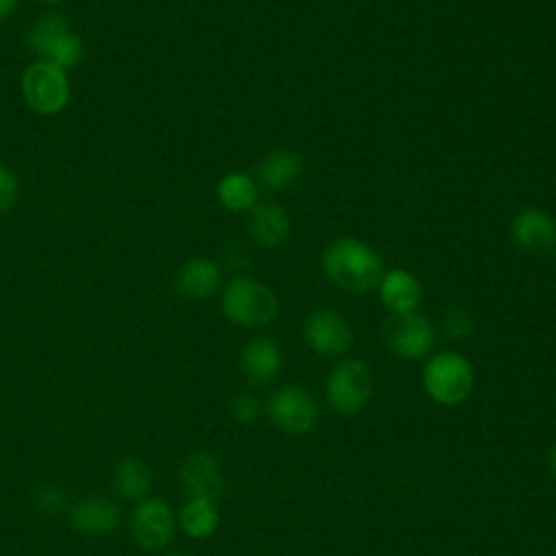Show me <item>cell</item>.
I'll return each instance as SVG.
<instances>
[{"mask_svg": "<svg viewBox=\"0 0 556 556\" xmlns=\"http://www.w3.org/2000/svg\"><path fill=\"white\" fill-rule=\"evenodd\" d=\"M321 269L326 278L341 291L358 295L378 289L384 274L378 252L352 235H341L324 248Z\"/></svg>", "mask_w": 556, "mask_h": 556, "instance_id": "obj_1", "label": "cell"}, {"mask_svg": "<svg viewBox=\"0 0 556 556\" xmlns=\"http://www.w3.org/2000/svg\"><path fill=\"white\" fill-rule=\"evenodd\" d=\"M222 313L241 328H261L276 319V293L252 276L232 278L222 291Z\"/></svg>", "mask_w": 556, "mask_h": 556, "instance_id": "obj_2", "label": "cell"}, {"mask_svg": "<svg viewBox=\"0 0 556 556\" xmlns=\"http://www.w3.org/2000/svg\"><path fill=\"white\" fill-rule=\"evenodd\" d=\"M26 43L39 61H48L65 72L76 67L85 56L83 39L72 33L67 20L54 11L39 15L30 24L26 33Z\"/></svg>", "mask_w": 556, "mask_h": 556, "instance_id": "obj_3", "label": "cell"}, {"mask_svg": "<svg viewBox=\"0 0 556 556\" xmlns=\"http://www.w3.org/2000/svg\"><path fill=\"white\" fill-rule=\"evenodd\" d=\"M424 387L439 404H460L473 389V369L458 352H439L424 367Z\"/></svg>", "mask_w": 556, "mask_h": 556, "instance_id": "obj_4", "label": "cell"}, {"mask_svg": "<svg viewBox=\"0 0 556 556\" xmlns=\"http://www.w3.org/2000/svg\"><path fill=\"white\" fill-rule=\"evenodd\" d=\"M22 96L39 115L61 113L70 102V80L65 70L48 61H33L22 74Z\"/></svg>", "mask_w": 556, "mask_h": 556, "instance_id": "obj_5", "label": "cell"}, {"mask_svg": "<svg viewBox=\"0 0 556 556\" xmlns=\"http://www.w3.org/2000/svg\"><path fill=\"white\" fill-rule=\"evenodd\" d=\"M374 391V378L369 367L361 358L341 361L328 376L326 397L330 406L341 415L358 413Z\"/></svg>", "mask_w": 556, "mask_h": 556, "instance_id": "obj_6", "label": "cell"}, {"mask_svg": "<svg viewBox=\"0 0 556 556\" xmlns=\"http://www.w3.org/2000/svg\"><path fill=\"white\" fill-rule=\"evenodd\" d=\"M176 532V517L163 497H146L137 502L130 515V534L143 549L156 552L169 545Z\"/></svg>", "mask_w": 556, "mask_h": 556, "instance_id": "obj_7", "label": "cell"}, {"mask_svg": "<svg viewBox=\"0 0 556 556\" xmlns=\"http://www.w3.org/2000/svg\"><path fill=\"white\" fill-rule=\"evenodd\" d=\"M389 348L402 358H424L437 343V330L428 317L413 313L391 315L384 326Z\"/></svg>", "mask_w": 556, "mask_h": 556, "instance_id": "obj_8", "label": "cell"}, {"mask_svg": "<svg viewBox=\"0 0 556 556\" xmlns=\"http://www.w3.org/2000/svg\"><path fill=\"white\" fill-rule=\"evenodd\" d=\"M352 339L350 321L337 311L319 308L304 321V341L315 354L341 356L352 348Z\"/></svg>", "mask_w": 556, "mask_h": 556, "instance_id": "obj_9", "label": "cell"}, {"mask_svg": "<svg viewBox=\"0 0 556 556\" xmlns=\"http://www.w3.org/2000/svg\"><path fill=\"white\" fill-rule=\"evenodd\" d=\"M269 419L289 434H304L317 421V404L300 387H282L267 402Z\"/></svg>", "mask_w": 556, "mask_h": 556, "instance_id": "obj_10", "label": "cell"}, {"mask_svg": "<svg viewBox=\"0 0 556 556\" xmlns=\"http://www.w3.org/2000/svg\"><path fill=\"white\" fill-rule=\"evenodd\" d=\"M510 239L526 254H547L556 248V222L541 208H523L510 222Z\"/></svg>", "mask_w": 556, "mask_h": 556, "instance_id": "obj_11", "label": "cell"}, {"mask_svg": "<svg viewBox=\"0 0 556 556\" xmlns=\"http://www.w3.org/2000/svg\"><path fill=\"white\" fill-rule=\"evenodd\" d=\"M180 482L189 497L215 502L224 493V476L217 460L208 452H191L180 465Z\"/></svg>", "mask_w": 556, "mask_h": 556, "instance_id": "obj_12", "label": "cell"}, {"mask_svg": "<svg viewBox=\"0 0 556 556\" xmlns=\"http://www.w3.org/2000/svg\"><path fill=\"white\" fill-rule=\"evenodd\" d=\"M70 521L83 534H109L122 521V506L106 495H85L72 504Z\"/></svg>", "mask_w": 556, "mask_h": 556, "instance_id": "obj_13", "label": "cell"}, {"mask_svg": "<svg viewBox=\"0 0 556 556\" xmlns=\"http://www.w3.org/2000/svg\"><path fill=\"white\" fill-rule=\"evenodd\" d=\"M378 295L382 306L391 315H402V313L417 311L424 298V289L415 274L402 267H391V269H384L378 282Z\"/></svg>", "mask_w": 556, "mask_h": 556, "instance_id": "obj_14", "label": "cell"}, {"mask_svg": "<svg viewBox=\"0 0 556 556\" xmlns=\"http://www.w3.org/2000/svg\"><path fill=\"white\" fill-rule=\"evenodd\" d=\"M239 365L248 382L263 387L276 380V376L280 374L282 354L276 341H271L269 337H252L241 350Z\"/></svg>", "mask_w": 556, "mask_h": 556, "instance_id": "obj_15", "label": "cell"}, {"mask_svg": "<svg viewBox=\"0 0 556 556\" xmlns=\"http://www.w3.org/2000/svg\"><path fill=\"white\" fill-rule=\"evenodd\" d=\"M222 282L219 265L206 256H193L185 261L174 278L176 291L187 300H206L211 298Z\"/></svg>", "mask_w": 556, "mask_h": 556, "instance_id": "obj_16", "label": "cell"}, {"mask_svg": "<svg viewBox=\"0 0 556 556\" xmlns=\"http://www.w3.org/2000/svg\"><path fill=\"white\" fill-rule=\"evenodd\" d=\"M248 230H250V237L256 241V245L271 250V248L282 245L289 239L291 219H289V213L280 204L258 202L250 211Z\"/></svg>", "mask_w": 556, "mask_h": 556, "instance_id": "obj_17", "label": "cell"}, {"mask_svg": "<svg viewBox=\"0 0 556 556\" xmlns=\"http://www.w3.org/2000/svg\"><path fill=\"white\" fill-rule=\"evenodd\" d=\"M302 172H304V163L295 150L276 148L258 161L256 180L271 191H285L295 185Z\"/></svg>", "mask_w": 556, "mask_h": 556, "instance_id": "obj_18", "label": "cell"}, {"mask_svg": "<svg viewBox=\"0 0 556 556\" xmlns=\"http://www.w3.org/2000/svg\"><path fill=\"white\" fill-rule=\"evenodd\" d=\"M217 200L230 213H250L258 204V182L245 172H230L217 182Z\"/></svg>", "mask_w": 556, "mask_h": 556, "instance_id": "obj_19", "label": "cell"}, {"mask_svg": "<svg viewBox=\"0 0 556 556\" xmlns=\"http://www.w3.org/2000/svg\"><path fill=\"white\" fill-rule=\"evenodd\" d=\"M154 482V473L146 460L124 458L115 465L113 486L119 497L128 502H141L148 497Z\"/></svg>", "mask_w": 556, "mask_h": 556, "instance_id": "obj_20", "label": "cell"}, {"mask_svg": "<svg viewBox=\"0 0 556 556\" xmlns=\"http://www.w3.org/2000/svg\"><path fill=\"white\" fill-rule=\"evenodd\" d=\"M178 521L189 536L206 539L215 532L219 523V513L215 508V502L202 500V497H189L180 508Z\"/></svg>", "mask_w": 556, "mask_h": 556, "instance_id": "obj_21", "label": "cell"}, {"mask_svg": "<svg viewBox=\"0 0 556 556\" xmlns=\"http://www.w3.org/2000/svg\"><path fill=\"white\" fill-rule=\"evenodd\" d=\"M35 508H37L41 515L56 517V515L65 508V495H63V491L56 489V486H41V489L35 493Z\"/></svg>", "mask_w": 556, "mask_h": 556, "instance_id": "obj_22", "label": "cell"}, {"mask_svg": "<svg viewBox=\"0 0 556 556\" xmlns=\"http://www.w3.org/2000/svg\"><path fill=\"white\" fill-rule=\"evenodd\" d=\"M20 198V182L17 176L4 165L0 163V213L9 211Z\"/></svg>", "mask_w": 556, "mask_h": 556, "instance_id": "obj_23", "label": "cell"}, {"mask_svg": "<svg viewBox=\"0 0 556 556\" xmlns=\"http://www.w3.org/2000/svg\"><path fill=\"white\" fill-rule=\"evenodd\" d=\"M471 328H473V321H471L467 311L454 308V311H450L445 315V332H447L450 339L460 341V339H465L471 332Z\"/></svg>", "mask_w": 556, "mask_h": 556, "instance_id": "obj_24", "label": "cell"}, {"mask_svg": "<svg viewBox=\"0 0 556 556\" xmlns=\"http://www.w3.org/2000/svg\"><path fill=\"white\" fill-rule=\"evenodd\" d=\"M261 413V404L254 395H239L235 402H232V415L237 421L241 424H250L258 417Z\"/></svg>", "mask_w": 556, "mask_h": 556, "instance_id": "obj_25", "label": "cell"}, {"mask_svg": "<svg viewBox=\"0 0 556 556\" xmlns=\"http://www.w3.org/2000/svg\"><path fill=\"white\" fill-rule=\"evenodd\" d=\"M17 9V0H0V22L11 17Z\"/></svg>", "mask_w": 556, "mask_h": 556, "instance_id": "obj_26", "label": "cell"}, {"mask_svg": "<svg viewBox=\"0 0 556 556\" xmlns=\"http://www.w3.org/2000/svg\"><path fill=\"white\" fill-rule=\"evenodd\" d=\"M547 463H549V469L556 473V445L549 450V454H547Z\"/></svg>", "mask_w": 556, "mask_h": 556, "instance_id": "obj_27", "label": "cell"}, {"mask_svg": "<svg viewBox=\"0 0 556 556\" xmlns=\"http://www.w3.org/2000/svg\"><path fill=\"white\" fill-rule=\"evenodd\" d=\"M37 2H43V4H61L65 0H37Z\"/></svg>", "mask_w": 556, "mask_h": 556, "instance_id": "obj_28", "label": "cell"}, {"mask_svg": "<svg viewBox=\"0 0 556 556\" xmlns=\"http://www.w3.org/2000/svg\"><path fill=\"white\" fill-rule=\"evenodd\" d=\"M163 556H187V554H180V552H169V554H163Z\"/></svg>", "mask_w": 556, "mask_h": 556, "instance_id": "obj_29", "label": "cell"}, {"mask_svg": "<svg viewBox=\"0 0 556 556\" xmlns=\"http://www.w3.org/2000/svg\"><path fill=\"white\" fill-rule=\"evenodd\" d=\"M554 250H556V248H554Z\"/></svg>", "mask_w": 556, "mask_h": 556, "instance_id": "obj_30", "label": "cell"}]
</instances>
